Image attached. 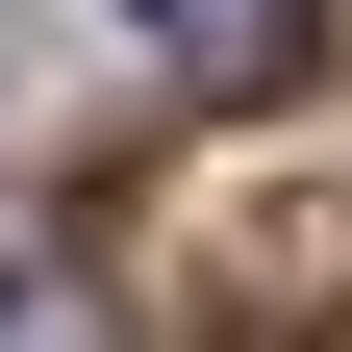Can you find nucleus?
<instances>
[{"mask_svg": "<svg viewBox=\"0 0 352 352\" xmlns=\"http://www.w3.org/2000/svg\"><path fill=\"white\" fill-rule=\"evenodd\" d=\"M227 302H252V327H327V302H352V201H252V227H227Z\"/></svg>", "mask_w": 352, "mask_h": 352, "instance_id": "1", "label": "nucleus"}, {"mask_svg": "<svg viewBox=\"0 0 352 352\" xmlns=\"http://www.w3.org/2000/svg\"><path fill=\"white\" fill-rule=\"evenodd\" d=\"M126 25H151L201 101H277V76H302V0H126Z\"/></svg>", "mask_w": 352, "mask_h": 352, "instance_id": "2", "label": "nucleus"}]
</instances>
